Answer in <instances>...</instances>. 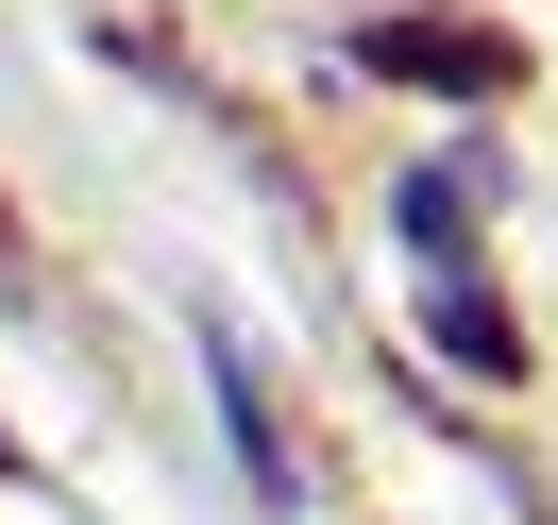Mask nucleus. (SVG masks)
Listing matches in <instances>:
<instances>
[{"mask_svg":"<svg viewBox=\"0 0 558 525\" xmlns=\"http://www.w3.org/2000/svg\"><path fill=\"white\" fill-rule=\"evenodd\" d=\"M440 339H457V373H490V390L524 373V339H508V306H490V288H457V272H440Z\"/></svg>","mask_w":558,"mask_h":525,"instance_id":"nucleus-2","label":"nucleus"},{"mask_svg":"<svg viewBox=\"0 0 558 525\" xmlns=\"http://www.w3.org/2000/svg\"><path fill=\"white\" fill-rule=\"evenodd\" d=\"M373 69H389V85H457V103H490V85H524V51L490 35V17H389Z\"/></svg>","mask_w":558,"mask_h":525,"instance_id":"nucleus-1","label":"nucleus"}]
</instances>
